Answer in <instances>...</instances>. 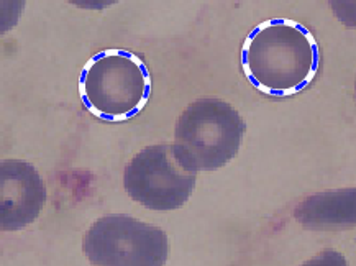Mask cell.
I'll return each instance as SVG.
<instances>
[{
    "label": "cell",
    "instance_id": "6da1fadb",
    "mask_svg": "<svg viewBox=\"0 0 356 266\" xmlns=\"http://www.w3.org/2000/svg\"><path fill=\"white\" fill-rule=\"evenodd\" d=\"M322 54L307 26L291 18H268L246 35L241 68L254 89L269 97H291L307 89Z\"/></svg>",
    "mask_w": 356,
    "mask_h": 266
},
{
    "label": "cell",
    "instance_id": "7a4b0ae2",
    "mask_svg": "<svg viewBox=\"0 0 356 266\" xmlns=\"http://www.w3.org/2000/svg\"><path fill=\"white\" fill-rule=\"evenodd\" d=\"M86 109L106 122H125L143 110L152 95V75L138 54L102 49L86 63L79 77Z\"/></svg>",
    "mask_w": 356,
    "mask_h": 266
},
{
    "label": "cell",
    "instance_id": "3957f363",
    "mask_svg": "<svg viewBox=\"0 0 356 266\" xmlns=\"http://www.w3.org/2000/svg\"><path fill=\"white\" fill-rule=\"evenodd\" d=\"M246 125L238 110L220 99L202 97L177 118L175 146L197 171H213L235 158Z\"/></svg>",
    "mask_w": 356,
    "mask_h": 266
},
{
    "label": "cell",
    "instance_id": "277c9868",
    "mask_svg": "<svg viewBox=\"0 0 356 266\" xmlns=\"http://www.w3.org/2000/svg\"><path fill=\"white\" fill-rule=\"evenodd\" d=\"M197 169L172 145L146 146L123 173V186L135 203L152 210H175L189 201Z\"/></svg>",
    "mask_w": 356,
    "mask_h": 266
},
{
    "label": "cell",
    "instance_id": "5b68a950",
    "mask_svg": "<svg viewBox=\"0 0 356 266\" xmlns=\"http://www.w3.org/2000/svg\"><path fill=\"white\" fill-rule=\"evenodd\" d=\"M82 249L94 266H164L168 237L130 215H106L90 226Z\"/></svg>",
    "mask_w": 356,
    "mask_h": 266
},
{
    "label": "cell",
    "instance_id": "8992f818",
    "mask_svg": "<svg viewBox=\"0 0 356 266\" xmlns=\"http://www.w3.org/2000/svg\"><path fill=\"white\" fill-rule=\"evenodd\" d=\"M2 230H20L38 217L47 189L38 171L22 159H3L2 173Z\"/></svg>",
    "mask_w": 356,
    "mask_h": 266
},
{
    "label": "cell",
    "instance_id": "52a82bcc",
    "mask_svg": "<svg viewBox=\"0 0 356 266\" xmlns=\"http://www.w3.org/2000/svg\"><path fill=\"white\" fill-rule=\"evenodd\" d=\"M294 219L309 230H340L356 226V187L312 194L296 205Z\"/></svg>",
    "mask_w": 356,
    "mask_h": 266
},
{
    "label": "cell",
    "instance_id": "ba28073f",
    "mask_svg": "<svg viewBox=\"0 0 356 266\" xmlns=\"http://www.w3.org/2000/svg\"><path fill=\"white\" fill-rule=\"evenodd\" d=\"M300 266H348L345 256L337 250H323Z\"/></svg>",
    "mask_w": 356,
    "mask_h": 266
},
{
    "label": "cell",
    "instance_id": "9c48e42d",
    "mask_svg": "<svg viewBox=\"0 0 356 266\" xmlns=\"http://www.w3.org/2000/svg\"><path fill=\"white\" fill-rule=\"evenodd\" d=\"M355 91H356V86H355Z\"/></svg>",
    "mask_w": 356,
    "mask_h": 266
}]
</instances>
